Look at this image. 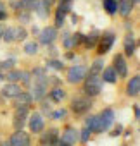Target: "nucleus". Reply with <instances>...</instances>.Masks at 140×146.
Instances as JSON below:
<instances>
[{"mask_svg":"<svg viewBox=\"0 0 140 146\" xmlns=\"http://www.w3.org/2000/svg\"><path fill=\"white\" fill-rule=\"evenodd\" d=\"M92 107H94L92 98H88V96L78 93V95L71 96V100H69V105H67V110L71 112L73 115H76V117H83V115L90 113Z\"/></svg>","mask_w":140,"mask_h":146,"instance_id":"obj_1","label":"nucleus"},{"mask_svg":"<svg viewBox=\"0 0 140 146\" xmlns=\"http://www.w3.org/2000/svg\"><path fill=\"white\" fill-rule=\"evenodd\" d=\"M102 86H104V83L100 79V74H87V78L81 83V95L94 100L95 96L100 95Z\"/></svg>","mask_w":140,"mask_h":146,"instance_id":"obj_2","label":"nucleus"},{"mask_svg":"<svg viewBox=\"0 0 140 146\" xmlns=\"http://www.w3.org/2000/svg\"><path fill=\"white\" fill-rule=\"evenodd\" d=\"M66 70V83L71 84V86H80L83 83V79L88 74V65L85 64H75V65H69Z\"/></svg>","mask_w":140,"mask_h":146,"instance_id":"obj_3","label":"nucleus"},{"mask_svg":"<svg viewBox=\"0 0 140 146\" xmlns=\"http://www.w3.org/2000/svg\"><path fill=\"white\" fill-rule=\"evenodd\" d=\"M47 76L45 78H40V79H33V84L30 88V95L33 98V103H40L42 100L47 98V93L50 90L48 88V83H47Z\"/></svg>","mask_w":140,"mask_h":146,"instance_id":"obj_4","label":"nucleus"},{"mask_svg":"<svg viewBox=\"0 0 140 146\" xmlns=\"http://www.w3.org/2000/svg\"><path fill=\"white\" fill-rule=\"evenodd\" d=\"M97 115H99V134H104V132L111 131V127L116 124V112L111 107L102 108Z\"/></svg>","mask_w":140,"mask_h":146,"instance_id":"obj_5","label":"nucleus"},{"mask_svg":"<svg viewBox=\"0 0 140 146\" xmlns=\"http://www.w3.org/2000/svg\"><path fill=\"white\" fill-rule=\"evenodd\" d=\"M59 141L66 146H76L80 143V131L75 125L67 124L59 131Z\"/></svg>","mask_w":140,"mask_h":146,"instance_id":"obj_6","label":"nucleus"},{"mask_svg":"<svg viewBox=\"0 0 140 146\" xmlns=\"http://www.w3.org/2000/svg\"><path fill=\"white\" fill-rule=\"evenodd\" d=\"M114 41H116V33L112 31V29H106V31H102L100 33V38H99V43H97V55L99 57H104L111 48H112V45H114Z\"/></svg>","mask_w":140,"mask_h":146,"instance_id":"obj_7","label":"nucleus"},{"mask_svg":"<svg viewBox=\"0 0 140 146\" xmlns=\"http://www.w3.org/2000/svg\"><path fill=\"white\" fill-rule=\"evenodd\" d=\"M57 38H59V29H57L54 24H47V26H43V28L40 29L36 41H38V45L50 46V45H54V43L57 41Z\"/></svg>","mask_w":140,"mask_h":146,"instance_id":"obj_8","label":"nucleus"},{"mask_svg":"<svg viewBox=\"0 0 140 146\" xmlns=\"http://www.w3.org/2000/svg\"><path fill=\"white\" fill-rule=\"evenodd\" d=\"M30 112H31V107H28V105H18V107H14V113H12V127H14V131L24 129Z\"/></svg>","mask_w":140,"mask_h":146,"instance_id":"obj_9","label":"nucleus"},{"mask_svg":"<svg viewBox=\"0 0 140 146\" xmlns=\"http://www.w3.org/2000/svg\"><path fill=\"white\" fill-rule=\"evenodd\" d=\"M28 129L31 134H40L43 129H45V117L38 112V110H31L30 115H28Z\"/></svg>","mask_w":140,"mask_h":146,"instance_id":"obj_10","label":"nucleus"},{"mask_svg":"<svg viewBox=\"0 0 140 146\" xmlns=\"http://www.w3.org/2000/svg\"><path fill=\"white\" fill-rule=\"evenodd\" d=\"M59 127H48V129H43L40 134H38V144L40 146H55L57 141H59Z\"/></svg>","mask_w":140,"mask_h":146,"instance_id":"obj_11","label":"nucleus"},{"mask_svg":"<svg viewBox=\"0 0 140 146\" xmlns=\"http://www.w3.org/2000/svg\"><path fill=\"white\" fill-rule=\"evenodd\" d=\"M111 67L116 70V76H118V81L119 79H126L128 78V60L125 58V55L119 52L112 57V64Z\"/></svg>","mask_w":140,"mask_h":146,"instance_id":"obj_12","label":"nucleus"},{"mask_svg":"<svg viewBox=\"0 0 140 146\" xmlns=\"http://www.w3.org/2000/svg\"><path fill=\"white\" fill-rule=\"evenodd\" d=\"M71 9H73V4H66V2H59L57 4V9L54 12V26L57 29H61L64 26L66 17H67L69 12H71Z\"/></svg>","mask_w":140,"mask_h":146,"instance_id":"obj_13","label":"nucleus"},{"mask_svg":"<svg viewBox=\"0 0 140 146\" xmlns=\"http://www.w3.org/2000/svg\"><path fill=\"white\" fill-rule=\"evenodd\" d=\"M7 144H9V146H31V134L26 132L24 129L14 131V132L9 136Z\"/></svg>","mask_w":140,"mask_h":146,"instance_id":"obj_14","label":"nucleus"},{"mask_svg":"<svg viewBox=\"0 0 140 146\" xmlns=\"http://www.w3.org/2000/svg\"><path fill=\"white\" fill-rule=\"evenodd\" d=\"M137 48H138V45H137V38H135V35L131 33V31H128L126 35H125V38H123V55H125V58H131L135 53H137Z\"/></svg>","mask_w":140,"mask_h":146,"instance_id":"obj_15","label":"nucleus"},{"mask_svg":"<svg viewBox=\"0 0 140 146\" xmlns=\"http://www.w3.org/2000/svg\"><path fill=\"white\" fill-rule=\"evenodd\" d=\"M125 93L128 98H138V95H140V76L138 74H133L131 78H128Z\"/></svg>","mask_w":140,"mask_h":146,"instance_id":"obj_16","label":"nucleus"},{"mask_svg":"<svg viewBox=\"0 0 140 146\" xmlns=\"http://www.w3.org/2000/svg\"><path fill=\"white\" fill-rule=\"evenodd\" d=\"M21 91H23V88H21L19 83H5L2 86V90H0V95H2L5 100H14Z\"/></svg>","mask_w":140,"mask_h":146,"instance_id":"obj_17","label":"nucleus"},{"mask_svg":"<svg viewBox=\"0 0 140 146\" xmlns=\"http://www.w3.org/2000/svg\"><path fill=\"white\" fill-rule=\"evenodd\" d=\"M47 98L50 103H62L66 98H67V91L59 84V86H52L47 93Z\"/></svg>","mask_w":140,"mask_h":146,"instance_id":"obj_18","label":"nucleus"},{"mask_svg":"<svg viewBox=\"0 0 140 146\" xmlns=\"http://www.w3.org/2000/svg\"><path fill=\"white\" fill-rule=\"evenodd\" d=\"M133 11H135V4L131 0H118V14L123 19H128Z\"/></svg>","mask_w":140,"mask_h":146,"instance_id":"obj_19","label":"nucleus"},{"mask_svg":"<svg viewBox=\"0 0 140 146\" xmlns=\"http://www.w3.org/2000/svg\"><path fill=\"white\" fill-rule=\"evenodd\" d=\"M100 79H102V83H107V84H116V83H118L116 70H114L111 65L104 67V69H102V72H100Z\"/></svg>","mask_w":140,"mask_h":146,"instance_id":"obj_20","label":"nucleus"},{"mask_svg":"<svg viewBox=\"0 0 140 146\" xmlns=\"http://www.w3.org/2000/svg\"><path fill=\"white\" fill-rule=\"evenodd\" d=\"M99 38H100V31L99 29H94L92 33L85 35V40H83V48H95L97 43H99Z\"/></svg>","mask_w":140,"mask_h":146,"instance_id":"obj_21","label":"nucleus"},{"mask_svg":"<svg viewBox=\"0 0 140 146\" xmlns=\"http://www.w3.org/2000/svg\"><path fill=\"white\" fill-rule=\"evenodd\" d=\"M12 35H14V43H21V41H26L30 33H28L26 26L16 24V26H12Z\"/></svg>","mask_w":140,"mask_h":146,"instance_id":"obj_22","label":"nucleus"},{"mask_svg":"<svg viewBox=\"0 0 140 146\" xmlns=\"http://www.w3.org/2000/svg\"><path fill=\"white\" fill-rule=\"evenodd\" d=\"M12 105H14V107H18V105H28V107H31V105H33V98H31L30 91L23 90V91L12 100Z\"/></svg>","mask_w":140,"mask_h":146,"instance_id":"obj_23","label":"nucleus"},{"mask_svg":"<svg viewBox=\"0 0 140 146\" xmlns=\"http://www.w3.org/2000/svg\"><path fill=\"white\" fill-rule=\"evenodd\" d=\"M85 127L92 132V134H99V115L97 113H90L85 119Z\"/></svg>","mask_w":140,"mask_h":146,"instance_id":"obj_24","label":"nucleus"},{"mask_svg":"<svg viewBox=\"0 0 140 146\" xmlns=\"http://www.w3.org/2000/svg\"><path fill=\"white\" fill-rule=\"evenodd\" d=\"M19 84H21V88H23V90L31 88V84H33V76H31V70H30V69H21Z\"/></svg>","mask_w":140,"mask_h":146,"instance_id":"obj_25","label":"nucleus"},{"mask_svg":"<svg viewBox=\"0 0 140 146\" xmlns=\"http://www.w3.org/2000/svg\"><path fill=\"white\" fill-rule=\"evenodd\" d=\"M102 7L107 16H116L118 14V0H102Z\"/></svg>","mask_w":140,"mask_h":146,"instance_id":"obj_26","label":"nucleus"},{"mask_svg":"<svg viewBox=\"0 0 140 146\" xmlns=\"http://www.w3.org/2000/svg\"><path fill=\"white\" fill-rule=\"evenodd\" d=\"M33 16L31 12H26V11H16V21L21 24V26H28L31 23Z\"/></svg>","mask_w":140,"mask_h":146,"instance_id":"obj_27","label":"nucleus"},{"mask_svg":"<svg viewBox=\"0 0 140 146\" xmlns=\"http://www.w3.org/2000/svg\"><path fill=\"white\" fill-rule=\"evenodd\" d=\"M38 50H40V45H38V41H35V40L24 41L23 52H24L26 55H36V53H38Z\"/></svg>","mask_w":140,"mask_h":146,"instance_id":"obj_28","label":"nucleus"},{"mask_svg":"<svg viewBox=\"0 0 140 146\" xmlns=\"http://www.w3.org/2000/svg\"><path fill=\"white\" fill-rule=\"evenodd\" d=\"M19 78H21V69H18V67L11 69L9 72H5V74H4L5 83H19Z\"/></svg>","mask_w":140,"mask_h":146,"instance_id":"obj_29","label":"nucleus"},{"mask_svg":"<svg viewBox=\"0 0 140 146\" xmlns=\"http://www.w3.org/2000/svg\"><path fill=\"white\" fill-rule=\"evenodd\" d=\"M102 69H104V58L102 57H97L90 64V67H88V74H100Z\"/></svg>","mask_w":140,"mask_h":146,"instance_id":"obj_30","label":"nucleus"},{"mask_svg":"<svg viewBox=\"0 0 140 146\" xmlns=\"http://www.w3.org/2000/svg\"><path fill=\"white\" fill-rule=\"evenodd\" d=\"M35 14H36L40 19H47L48 14H50V9L42 2V0H38V4H36V7H35Z\"/></svg>","mask_w":140,"mask_h":146,"instance_id":"obj_31","label":"nucleus"},{"mask_svg":"<svg viewBox=\"0 0 140 146\" xmlns=\"http://www.w3.org/2000/svg\"><path fill=\"white\" fill-rule=\"evenodd\" d=\"M38 4V0H19V11L26 12H35V7Z\"/></svg>","mask_w":140,"mask_h":146,"instance_id":"obj_32","label":"nucleus"},{"mask_svg":"<svg viewBox=\"0 0 140 146\" xmlns=\"http://www.w3.org/2000/svg\"><path fill=\"white\" fill-rule=\"evenodd\" d=\"M47 69H54V70H64L66 65L62 60L59 58H47Z\"/></svg>","mask_w":140,"mask_h":146,"instance_id":"obj_33","label":"nucleus"},{"mask_svg":"<svg viewBox=\"0 0 140 146\" xmlns=\"http://www.w3.org/2000/svg\"><path fill=\"white\" fill-rule=\"evenodd\" d=\"M67 113H69L67 108H57V110H52L50 119L52 120H66L67 119Z\"/></svg>","mask_w":140,"mask_h":146,"instance_id":"obj_34","label":"nucleus"},{"mask_svg":"<svg viewBox=\"0 0 140 146\" xmlns=\"http://www.w3.org/2000/svg\"><path fill=\"white\" fill-rule=\"evenodd\" d=\"M14 67H16V60H12V58H9V60H0V74H5V72H9Z\"/></svg>","mask_w":140,"mask_h":146,"instance_id":"obj_35","label":"nucleus"},{"mask_svg":"<svg viewBox=\"0 0 140 146\" xmlns=\"http://www.w3.org/2000/svg\"><path fill=\"white\" fill-rule=\"evenodd\" d=\"M62 48L64 50H76L75 48V40H73V35H64L62 36Z\"/></svg>","mask_w":140,"mask_h":146,"instance_id":"obj_36","label":"nucleus"},{"mask_svg":"<svg viewBox=\"0 0 140 146\" xmlns=\"http://www.w3.org/2000/svg\"><path fill=\"white\" fill-rule=\"evenodd\" d=\"M40 108H42V112H40V113H42L43 117H50V113H52V110H54V108H52V105H50V102H48L47 98L40 102Z\"/></svg>","mask_w":140,"mask_h":146,"instance_id":"obj_37","label":"nucleus"},{"mask_svg":"<svg viewBox=\"0 0 140 146\" xmlns=\"http://www.w3.org/2000/svg\"><path fill=\"white\" fill-rule=\"evenodd\" d=\"M2 41H5L7 45H12V43H14V35H12V26H5V31H4V36H2Z\"/></svg>","mask_w":140,"mask_h":146,"instance_id":"obj_38","label":"nucleus"},{"mask_svg":"<svg viewBox=\"0 0 140 146\" xmlns=\"http://www.w3.org/2000/svg\"><path fill=\"white\" fill-rule=\"evenodd\" d=\"M90 137H92V132L83 125L81 131H80V143H81V144H87V143L90 141Z\"/></svg>","mask_w":140,"mask_h":146,"instance_id":"obj_39","label":"nucleus"},{"mask_svg":"<svg viewBox=\"0 0 140 146\" xmlns=\"http://www.w3.org/2000/svg\"><path fill=\"white\" fill-rule=\"evenodd\" d=\"M111 129H112V132H111L109 136H112V137H116V136H121V132H123V125H121V124H118V125L114 124Z\"/></svg>","mask_w":140,"mask_h":146,"instance_id":"obj_40","label":"nucleus"},{"mask_svg":"<svg viewBox=\"0 0 140 146\" xmlns=\"http://www.w3.org/2000/svg\"><path fill=\"white\" fill-rule=\"evenodd\" d=\"M133 115H135V120H138V119H140V108H138V103H135V105H133Z\"/></svg>","mask_w":140,"mask_h":146,"instance_id":"obj_41","label":"nucleus"},{"mask_svg":"<svg viewBox=\"0 0 140 146\" xmlns=\"http://www.w3.org/2000/svg\"><path fill=\"white\" fill-rule=\"evenodd\" d=\"M9 5L14 11H19V0H9Z\"/></svg>","mask_w":140,"mask_h":146,"instance_id":"obj_42","label":"nucleus"},{"mask_svg":"<svg viewBox=\"0 0 140 146\" xmlns=\"http://www.w3.org/2000/svg\"><path fill=\"white\" fill-rule=\"evenodd\" d=\"M42 2H43V4H45V5H47L48 9H52V7H54V5L57 4V0H42Z\"/></svg>","mask_w":140,"mask_h":146,"instance_id":"obj_43","label":"nucleus"},{"mask_svg":"<svg viewBox=\"0 0 140 146\" xmlns=\"http://www.w3.org/2000/svg\"><path fill=\"white\" fill-rule=\"evenodd\" d=\"M9 17V14H7V11H4V12H0V23H4L5 19Z\"/></svg>","mask_w":140,"mask_h":146,"instance_id":"obj_44","label":"nucleus"},{"mask_svg":"<svg viewBox=\"0 0 140 146\" xmlns=\"http://www.w3.org/2000/svg\"><path fill=\"white\" fill-rule=\"evenodd\" d=\"M4 31H5V24L0 23V40H2V36H4Z\"/></svg>","mask_w":140,"mask_h":146,"instance_id":"obj_45","label":"nucleus"},{"mask_svg":"<svg viewBox=\"0 0 140 146\" xmlns=\"http://www.w3.org/2000/svg\"><path fill=\"white\" fill-rule=\"evenodd\" d=\"M5 11V2L4 0H0V12H4Z\"/></svg>","mask_w":140,"mask_h":146,"instance_id":"obj_46","label":"nucleus"},{"mask_svg":"<svg viewBox=\"0 0 140 146\" xmlns=\"http://www.w3.org/2000/svg\"><path fill=\"white\" fill-rule=\"evenodd\" d=\"M57 2H66V4H73L75 0H57Z\"/></svg>","mask_w":140,"mask_h":146,"instance_id":"obj_47","label":"nucleus"},{"mask_svg":"<svg viewBox=\"0 0 140 146\" xmlns=\"http://www.w3.org/2000/svg\"><path fill=\"white\" fill-rule=\"evenodd\" d=\"M0 146H9V144H7V141H0Z\"/></svg>","mask_w":140,"mask_h":146,"instance_id":"obj_48","label":"nucleus"},{"mask_svg":"<svg viewBox=\"0 0 140 146\" xmlns=\"http://www.w3.org/2000/svg\"><path fill=\"white\" fill-rule=\"evenodd\" d=\"M131 2L135 4V7H138V2H140V0H131Z\"/></svg>","mask_w":140,"mask_h":146,"instance_id":"obj_49","label":"nucleus"},{"mask_svg":"<svg viewBox=\"0 0 140 146\" xmlns=\"http://www.w3.org/2000/svg\"><path fill=\"white\" fill-rule=\"evenodd\" d=\"M5 79H4V74H0V83H4Z\"/></svg>","mask_w":140,"mask_h":146,"instance_id":"obj_50","label":"nucleus"},{"mask_svg":"<svg viewBox=\"0 0 140 146\" xmlns=\"http://www.w3.org/2000/svg\"><path fill=\"white\" fill-rule=\"evenodd\" d=\"M123 146H126V144H123Z\"/></svg>","mask_w":140,"mask_h":146,"instance_id":"obj_51","label":"nucleus"}]
</instances>
